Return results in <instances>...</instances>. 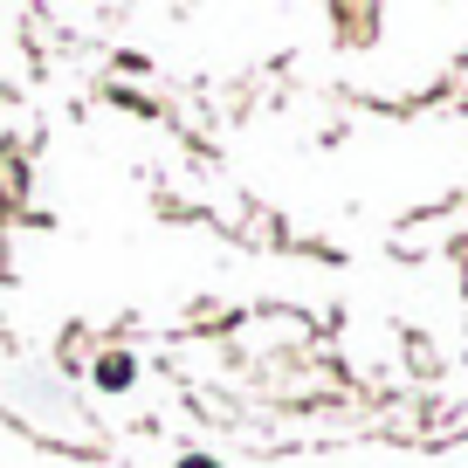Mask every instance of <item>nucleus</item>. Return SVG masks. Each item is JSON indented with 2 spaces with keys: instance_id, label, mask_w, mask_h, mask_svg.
<instances>
[{
  "instance_id": "nucleus-1",
  "label": "nucleus",
  "mask_w": 468,
  "mask_h": 468,
  "mask_svg": "<svg viewBox=\"0 0 468 468\" xmlns=\"http://www.w3.org/2000/svg\"><path fill=\"white\" fill-rule=\"evenodd\" d=\"M186 468H214V462H186Z\"/></svg>"
}]
</instances>
